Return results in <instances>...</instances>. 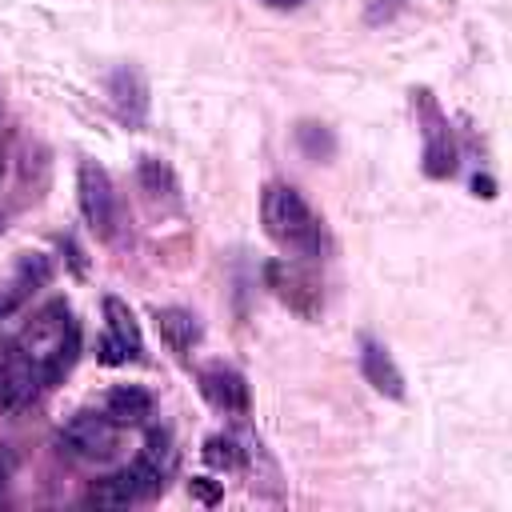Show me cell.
<instances>
[{
  "label": "cell",
  "instance_id": "obj_1",
  "mask_svg": "<svg viewBox=\"0 0 512 512\" xmlns=\"http://www.w3.org/2000/svg\"><path fill=\"white\" fill-rule=\"evenodd\" d=\"M12 348L32 364L40 388H48V384L64 380L68 368L76 364V356H80V324L72 320L68 304L56 300L44 312H36V320L12 340Z\"/></svg>",
  "mask_w": 512,
  "mask_h": 512
},
{
  "label": "cell",
  "instance_id": "obj_2",
  "mask_svg": "<svg viewBox=\"0 0 512 512\" xmlns=\"http://www.w3.org/2000/svg\"><path fill=\"white\" fill-rule=\"evenodd\" d=\"M260 220H264V232L296 256H316L324 248V228H320L316 212L308 208V200L292 184H268L264 188Z\"/></svg>",
  "mask_w": 512,
  "mask_h": 512
},
{
  "label": "cell",
  "instance_id": "obj_3",
  "mask_svg": "<svg viewBox=\"0 0 512 512\" xmlns=\"http://www.w3.org/2000/svg\"><path fill=\"white\" fill-rule=\"evenodd\" d=\"M76 200H80V212H84L88 228L100 240H116V232H120V200H116L112 176L96 160H80V168H76Z\"/></svg>",
  "mask_w": 512,
  "mask_h": 512
},
{
  "label": "cell",
  "instance_id": "obj_4",
  "mask_svg": "<svg viewBox=\"0 0 512 512\" xmlns=\"http://www.w3.org/2000/svg\"><path fill=\"white\" fill-rule=\"evenodd\" d=\"M264 284L272 288V296L296 312L300 320H316L320 308H324V288H320V276L296 260H268L264 264Z\"/></svg>",
  "mask_w": 512,
  "mask_h": 512
},
{
  "label": "cell",
  "instance_id": "obj_5",
  "mask_svg": "<svg viewBox=\"0 0 512 512\" xmlns=\"http://www.w3.org/2000/svg\"><path fill=\"white\" fill-rule=\"evenodd\" d=\"M116 440H120V424L108 420L104 412H80L56 436L60 452H68L76 460H108L116 452Z\"/></svg>",
  "mask_w": 512,
  "mask_h": 512
},
{
  "label": "cell",
  "instance_id": "obj_6",
  "mask_svg": "<svg viewBox=\"0 0 512 512\" xmlns=\"http://www.w3.org/2000/svg\"><path fill=\"white\" fill-rule=\"evenodd\" d=\"M200 396L216 408V412H224V416H248V408H252V392H248V380L236 372V368H228V364H208V368H200Z\"/></svg>",
  "mask_w": 512,
  "mask_h": 512
},
{
  "label": "cell",
  "instance_id": "obj_7",
  "mask_svg": "<svg viewBox=\"0 0 512 512\" xmlns=\"http://www.w3.org/2000/svg\"><path fill=\"white\" fill-rule=\"evenodd\" d=\"M108 100L116 108V116L128 124V128H140L148 120V80L140 68L124 64L108 76Z\"/></svg>",
  "mask_w": 512,
  "mask_h": 512
},
{
  "label": "cell",
  "instance_id": "obj_8",
  "mask_svg": "<svg viewBox=\"0 0 512 512\" xmlns=\"http://www.w3.org/2000/svg\"><path fill=\"white\" fill-rule=\"evenodd\" d=\"M36 388H40V380H36L32 364L8 344L4 356H0V416L24 408V404L36 396Z\"/></svg>",
  "mask_w": 512,
  "mask_h": 512
},
{
  "label": "cell",
  "instance_id": "obj_9",
  "mask_svg": "<svg viewBox=\"0 0 512 512\" xmlns=\"http://www.w3.org/2000/svg\"><path fill=\"white\" fill-rule=\"evenodd\" d=\"M360 372H364V380H368L380 396H388V400H404V376H400L392 352H388L384 344H376L372 336L360 340Z\"/></svg>",
  "mask_w": 512,
  "mask_h": 512
},
{
  "label": "cell",
  "instance_id": "obj_10",
  "mask_svg": "<svg viewBox=\"0 0 512 512\" xmlns=\"http://www.w3.org/2000/svg\"><path fill=\"white\" fill-rule=\"evenodd\" d=\"M420 100H424V112H428V128H424V172L432 180H440V176H448L456 168V144H452L448 124L440 120L436 104L428 100V92H420Z\"/></svg>",
  "mask_w": 512,
  "mask_h": 512
},
{
  "label": "cell",
  "instance_id": "obj_11",
  "mask_svg": "<svg viewBox=\"0 0 512 512\" xmlns=\"http://www.w3.org/2000/svg\"><path fill=\"white\" fill-rule=\"evenodd\" d=\"M152 320H156V332L168 344V352H176L180 360L200 344V324H196L192 312H184V308H156Z\"/></svg>",
  "mask_w": 512,
  "mask_h": 512
},
{
  "label": "cell",
  "instance_id": "obj_12",
  "mask_svg": "<svg viewBox=\"0 0 512 512\" xmlns=\"http://www.w3.org/2000/svg\"><path fill=\"white\" fill-rule=\"evenodd\" d=\"M104 416L116 420L120 428L124 424H140L144 416H152V392H144L140 384H116L104 396Z\"/></svg>",
  "mask_w": 512,
  "mask_h": 512
},
{
  "label": "cell",
  "instance_id": "obj_13",
  "mask_svg": "<svg viewBox=\"0 0 512 512\" xmlns=\"http://www.w3.org/2000/svg\"><path fill=\"white\" fill-rule=\"evenodd\" d=\"M104 324H108V336L124 344L128 360H140V356H144V336H140V324H136L132 308H128L120 296H104Z\"/></svg>",
  "mask_w": 512,
  "mask_h": 512
},
{
  "label": "cell",
  "instance_id": "obj_14",
  "mask_svg": "<svg viewBox=\"0 0 512 512\" xmlns=\"http://www.w3.org/2000/svg\"><path fill=\"white\" fill-rule=\"evenodd\" d=\"M136 180H140V188H144L152 200H176V192H180L172 164L160 160V156H144L140 168H136Z\"/></svg>",
  "mask_w": 512,
  "mask_h": 512
},
{
  "label": "cell",
  "instance_id": "obj_15",
  "mask_svg": "<svg viewBox=\"0 0 512 512\" xmlns=\"http://www.w3.org/2000/svg\"><path fill=\"white\" fill-rule=\"evenodd\" d=\"M200 452H204V464H208V468H220V472H236V468H244V460H248V452L240 448V440L228 436V432L208 436Z\"/></svg>",
  "mask_w": 512,
  "mask_h": 512
},
{
  "label": "cell",
  "instance_id": "obj_16",
  "mask_svg": "<svg viewBox=\"0 0 512 512\" xmlns=\"http://www.w3.org/2000/svg\"><path fill=\"white\" fill-rule=\"evenodd\" d=\"M296 144H300V152H304L308 160H328V156L336 152V136H332L324 124H312V120H304V124L296 128Z\"/></svg>",
  "mask_w": 512,
  "mask_h": 512
},
{
  "label": "cell",
  "instance_id": "obj_17",
  "mask_svg": "<svg viewBox=\"0 0 512 512\" xmlns=\"http://www.w3.org/2000/svg\"><path fill=\"white\" fill-rule=\"evenodd\" d=\"M404 8H408V0H368V4H364V24H368V28H380V24L396 20Z\"/></svg>",
  "mask_w": 512,
  "mask_h": 512
},
{
  "label": "cell",
  "instance_id": "obj_18",
  "mask_svg": "<svg viewBox=\"0 0 512 512\" xmlns=\"http://www.w3.org/2000/svg\"><path fill=\"white\" fill-rule=\"evenodd\" d=\"M188 496L200 500V504H216L224 492H220L216 480H208V476H192V480H188Z\"/></svg>",
  "mask_w": 512,
  "mask_h": 512
},
{
  "label": "cell",
  "instance_id": "obj_19",
  "mask_svg": "<svg viewBox=\"0 0 512 512\" xmlns=\"http://www.w3.org/2000/svg\"><path fill=\"white\" fill-rule=\"evenodd\" d=\"M96 360H100V364H128V352H124L120 340H112V336L104 332L100 344H96Z\"/></svg>",
  "mask_w": 512,
  "mask_h": 512
},
{
  "label": "cell",
  "instance_id": "obj_20",
  "mask_svg": "<svg viewBox=\"0 0 512 512\" xmlns=\"http://www.w3.org/2000/svg\"><path fill=\"white\" fill-rule=\"evenodd\" d=\"M64 252H68V264H72V272H76V276H84V272H88V264H84V252L76 248V240H72V236L64 240Z\"/></svg>",
  "mask_w": 512,
  "mask_h": 512
},
{
  "label": "cell",
  "instance_id": "obj_21",
  "mask_svg": "<svg viewBox=\"0 0 512 512\" xmlns=\"http://www.w3.org/2000/svg\"><path fill=\"white\" fill-rule=\"evenodd\" d=\"M472 192L484 196V200H492V196H496V184H492L488 176H476V180H472Z\"/></svg>",
  "mask_w": 512,
  "mask_h": 512
},
{
  "label": "cell",
  "instance_id": "obj_22",
  "mask_svg": "<svg viewBox=\"0 0 512 512\" xmlns=\"http://www.w3.org/2000/svg\"><path fill=\"white\" fill-rule=\"evenodd\" d=\"M264 8H276V12H292V8H300L304 0H260Z\"/></svg>",
  "mask_w": 512,
  "mask_h": 512
},
{
  "label": "cell",
  "instance_id": "obj_23",
  "mask_svg": "<svg viewBox=\"0 0 512 512\" xmlns=\"http://www.w3.org/2000/svg\"><path fill=\"white\" fill-rule=\"evenodd\" d=\"M8 308H16V296H12V292H0V316H4Z\"/></svg>",
  "mask_w": 512,
  "mask_h": 512
},
{
  "label": "cell",
  "instance_id": "obj_24",
  "mask_svg": "<svg viewBox=\"0 0 512 512\" xmlns=\"http://www.w3.org/2000/svg\"><path fill=\"white\" fill-rule=\"evenodd\" d=\"M0 232H4V220H0Z\"/></svg>",
  "mask_w": 512,
  "mask_h": 512
}]
</instances>
